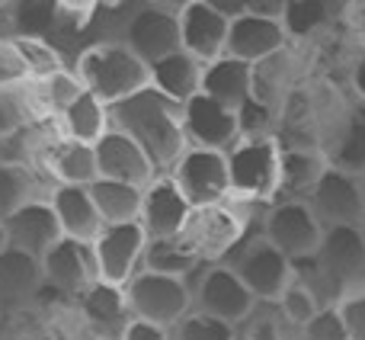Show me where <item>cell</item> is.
<instances>
[{"instance_id": "obj_1", "label": "cell", "mask_w": 365, "mask_h": 340, "mask_svg": "<svg viewBox=\"0 0 365 340\" xmlns=\"http://www.w3.org/2000/svg\"><path fill=\"white\" fill-rule=\"evenodd\" d=\"M109 122L113 129L138 141L158 174H170L180 154L189 148L186 132H182V106L170 103L151 87L109 109Z\"/></svg>"}, {"instance_id": "obj_2", "label": "cell", "mask_w": 365, "mask_h": 340, "mask_svg": "<svg viewBox=\"0 0 365 340\" xmlns=\"http://www.w3.org/2000/svg\"><path fill=\"white\" fill-rule=\"evenodd\" d=\"M74 74L81 77L83 90H90L109 109L119 106L128 96L141 94L145 87H151L148 64L122 39H115V42H96L90 49H83L74 64Z\"/></svg>"}, {"instance_id": "obj_3", "label": "cell", "mask_w": 365, "mask_h": 340, "mask_svg": "<svg viewBox=\"0 0 365 340\" xmlns=\"http://www.w3.org/2000/svg\"><path fill=\"white\" fill-rule=\"evenodd\" d=\"M276 139H240L227 151V180L234 202H276L279 193Z\"/></svg>"}, {"instance_id": "obj_4", "label": "cell", "mask_w": 365, "mask_h": 340, "mask_svg": "<svg viewBox=\"0 0 365 340\" xmlns=\"http://www.w3.org/2000/svg\"><path fill=\"white\" fill-rule=\"evenodd\" d=\"M125 299L135 321L158 324L173 331L192 311V286L177 276H160L151 270H138L125 283Z\"/></svg>"}, {"instance_id": "obj_5", "label": "cell", "mask_w": 365, "mask_h": 340, "mask_svg": "<svg viewBox=\"0 0 365 340\" xmlns=\"http://www.w3.org/2000/svg\"><path fill=\"white\" fill-rule=\"evenodd\" d=\"M225 264L237 273V279L247 286V292L257 302L266 305H276L282 299V292L292 286V279H295V264L289 257H282L263 234H253V238L247 234Z\"/></svg>"}, {"instance_id": "obj_6", "label": "cell", "mask_w": 365, "mask_h": 340, "mask_svg": "<svg viewBox=\"0 0 365 340\" xmlns=\"http://www.w3.org/2000/svg\"><path fill=\"white\" fill-rule=\"evenodd\" d=\"M182 238L189 241L199 260L205 266L225 264L234 251L240 247V241L247 238V219L237 209V202H218V206H202L192 209Z\"/></svg>"}, {"instance_id": "obj_7", "label": "cell", "mask_w": 365, "mask_h": 340, "mask_svg": "<svg viewBox=\"0 0 365 340\" xmlns=\"http://www.w3.org/2000/svg\"><path fill=\"white\" fill-rule=\"evenodd\" d=\"M189 286H192V311L218 318L231 328H240L257 311V299L247 292V286L227 264L202 266Z\"/></svg>"}, {"instance_id": "obj_8", "label": "cell", "mask_w": 365, "mask_h": 340, "mask_svg": "<svg viewBox=\"0 0 365 340\" xmlns=\"http://www.w3.org/2000/svg\"><path fill=\"white\" fill-rule=\"evenodd\" d=\"M180 10L182 4H145L132 10L122 26V42L151 68L160 58L182 49L180 42Z\"/></svg>"}, {"instance_id": "obj_9", "label": "cell", "mask_w": 365, "mask_h": 340, "mask_svg": "<svg viewBox=\"0 0 365 340\" xmlns=\"http://www.w3.org/2000/svg\"><path fill=\"white\" fill-rule=\"evenodd\" d=\"M259 234L292 264H304L321 247L324 225L314 219L308 202H272L263 215Z\"/></svg>"}, {"instance_id": "obj_10", "label": "cell", "mask_w": 365, "mask_h": 340, "mask_svg": "<svg viewBox=\"0 0 365 340\" xmlns=\"http://www.w3.org/2000/svg\"><path fill=\"white\" fill-rule=\"evenodd\" d=\"M173 183L192 209L218 206L231 199V180H227V154L208 151V148H186L170 174Z\"/></svg>"}, {"instance_id": "obj_11", "label": "cell", "mask_w": 365, "mask_h": 340, "mask_svg": "<svg viewBox=\"0 0 365 340\" xmlns=\"http://www.w3.org/2000/svg\"><path fill=\"white\" fill-rule=\"evenodd\" d=\"M314 273L321 279V286L340 289V296L353 286H359L362 270H365V247L359 225H336L324 228V238L317 254L311 257Z\"/></svg>"}, {"instance_id": "obj_12", "label": "cell", "mask_w": 365, "mask_h": 340, "mask_svg": "<svg viewBox=\"0 0 365 340\" xmlns=\"http://www.w3.org/2000/svg\"><path fill=\"white\" fill-rule=\"evenodd\" d=\"M93 260H96V276L106 286H122L141 270L148 247V234L141 231L138 221H125V225H103V231L93 238Z\"/></svg>"}, {"instance_id": "obj_13", "label": "cell", "mask_w": 365, "mask_h": 340, "mask_svg": "<svg viewBox=\"0 0 365 340\" xmlns=\"http://www.w3.org/2000/svg\"><path fill=\"white\" fill-rule=\"evenodd\" d=\"M182 132L189 148H208L221 154H227L240 141L237 113L205 94H195L192 100L182 103Z\"/></svg>"}, {"instance_id": "obj_14", "label": "cell", "mask_w": 365, "mask_h": 340, "mask_svg": "<svg viewBox=\"0 0 365 340\" xmlns=\"http://www.w3.org/2000/svg\"><path fill=\"white\" fill-rule=\"evenodd\" d=\"M314 219L324 228L336 225H359L365 219V193H362V176L343 174L336 167H327L321 183L314 186L308 199Z\"/></svg>"}, {"instance_id": "obj_15", "label": "cell", "mask_w": 365, "mask_h": 340, "mask_svg": "<svg viewBox=\"0 0 365 340\" xmlns=\"http://www.w3.org/2000/svg\"><path fill=\"white\" fill-rule=\"evenodd\" d=\"M227 29L231 16L215 6V0H189L180 10V42L182 51L192 55L195 61L208 64L225 55L227 49Z\"/></svg>"}, {"instance_id": "obj_16", "label": "cell", "mask_w": 365, "mask_h": 340, "mask_svg": "<svg viewBox=\"0 0 365 340\" xmlns=\"http://www.w3.org/2000/svg\"><path fill=\"white\" fill-rule=\"evenodd\" d=\"M42 279L45 286H51L61 296H83L90 286L100 283L96 276V260H93V247L87 241H71L61 238L42 260Z\"/></svg>"}, {"instance_id": "obj_17", "label": "cell", "mask_w": 365, "mask_h": 340, "mask_svg": "<svg viewBox=\"0 0 365 340\" xmlns=\"http://www.w3.org/2000/svg\"><path fill=\"white\" fill-rule=\"evenodd\" d=\"M189 215H192V206H189L186 196L180 193L177 183L167 174L154 176L145 186V193H141L138 225L148 234V241L177 238V234H182V228H186Z\"/></svg>"}, {"instance_id": "obj_18", "label": "cell", "mask_w": 365, "mask_h": 340, "mask_svg": "<svg viewBox=\"0 0 365 340\" xmlns=\"http://www.w3.org/2000/svg\"><path fill=\"white\" fill-rule=\"evenodd\" d=\"M36 161L45 167V174L51 176L55 186H93L100 180L93 145H81L74 139H64L58 129L55 135L42 139Z\"/></svg>"}, {"instance_id": "obj_19", "label": "cell", "mask_w": 365, "mask_h": 340, "mask_svg": "<svg viewBox=\"0 0 365 340\" xmlns=\"http://www.w3.org/2000/svg\"><path fill=\"white\" fill-rule=\"evenodd\" d=\"M289 32H285L282 19H266L257 13L244 10L231 19V29H227V58H237L247 64H259L266 58L279 55V51L289 49Z\"/></svg>"}, {"instance_id": "obj_20", "label": "cell", "mask_w": 365, "mask_h": 340, "mask_svg": "<svg viewBox=\"0 0 365 340\" xmlns=\"http://www.w3.org/2000/svg\"><path fill=\"white\" fill-rule=\"evenodd\" d=\"M74 309L90 340H122L125 328L132 324V309L122 286H90L83 296L74 299Z\"/></svg>"}, {"instance_id": "obj_21", "label": "cell", "mask_w": 365, "mask_h": 340, "mask_svg": "<svg viewBox=\"0 0 365 340\" xmlns=\"http://www.w3.org/2000/svg\"><path fill=\"white\" fill-rule=\"evenodd\" d=\"M4 231H6V247H13V251H19V254H29V257H36V260H42L45 254L64 238L48 199H42V196H36V199H29L26 206H19L16 212L4 221Z\"/></svg>"}, {"instance_id": "obj_22", "label": "cell", "mask_w": 365, "mask_h": 340, "mask_svg": "<svg viewBox=\"0 0 365 340\" xmlns=\"http://www.w3.org/2000/svg\"><path fill=\"white\" fill-rule=\"evenodd\" d=\"M96 151V170L100 180H119V183H132V186L145 189L154 176H160L154 170L151 158L141 151V145L135 139H128L119 129H109L100 141L93 145Z\"/></svg>"}, {"instance_id": "obj_23", "label": "cell", "mask_w": 365, "mask_h": 340, "mask_svg": "<svg viewBox=\"0 0 365 340\" xmlns=\"http://www.w3.org/2000/svg\"><path fill=\"white\" fill-rule=\"evenodd\" d=\"M45 199H48L64 238L93 244V238L103 231V219L96 212L90 186H51V193Z\"/></svg>"}, {"instance_id": "obj_24", "label": "cell", "mask_w": 365, "mask_h": 340, "mask_svg": "<svg viewBox=\"0 0 365 340\" xmlns=\"http://www.w3.org/2000/svg\"><path fill=\"white\" fill-rule=\"evenodd\" d=\"M327 167L321 148H282L276 202H308Z\"/></svg>"}, {"instance_id": "obj_25", "label": "cell", "mask_w": 365, "mask_h": 340, "mask_svg": "<svg viewBox=\"0 0 365 340\" xmlns=\"http://www.w3.org/2000/svg\"><path fill=\"white\" fill-rule=\"evenodd\" d=\"M321 151L330 167L343 174L362 176L365 174V119L346 113L334 122V129L321 135Z\"/></svg>"}, {"instance_id": "obj_26", "label": "cell", "mask_w": 365, "mask_h": 340, "mask_svg": "<svg viewBox=\"0 0 365 340\" xmlns=\"http://www.w3.org/2000/svg\"><path fill=\"white\" fill-rule=\"evenodd\" d=\"M202 68H205V64L195 61L192 55H186V51L180 49L148 68V74H151V90H158L160 96H167L170 103L182 106V103L192 100L202 90Z\"/></svg>"}, {"instance_id": "obj_27", "label": "cell", "mask_w": 365, "mask_h": 340, "mask_svg": "<svg viewBox=\"0 0 365 340\" xmlns=\"http://www.w3.org/2000/svg\"><path fill=\"white\" fill-rule=\"evenodd\" d=\"M42 286V264L36 257L19 254L13 247L0 254V311L26 305Z\"/></svg>"}, {"instance_id": "obj_28", "label": "cell", "mask_w": 365, "mask_h": 340, "mask_svg": "<svg viewBox=\"0 0 365 340\" xmlns=\"http://www.w3.org/2000/svg\"><path fill=\"white\" fill-rule=\"evenodd\" d=\"M250 84H253V64L221 55L202 68V90L199 94H205V96H212V100L225 103V106L237 109L240 103L250 100Z\"/></svg>"}, {"instance_id": "obj_29", "label": "cell", "mask_w": 365, "mask_h": 340, "mask_svg": "<svg viewBox=\"0 0 365 340\" xmlns=\"http://www.w3.org/2000/svg\"><path fill=\"white\" fill-rule=\"evenodd\" d=\"M55 126L64 139H74V141H81V145H96V141L113 129V122H109L106 103L96 100L90 90H81L77 100L58 116Z\"/></svg>"}, {"instance_id": "obj_30", "label": "cell", "mask_w": 365, "mask_h": 340, "mask_svg": "<svg viewBox=\"0 0 365 340\" xmlns=\"http://www.w3.org/2000/svg\"><path fill=\"white\" fill-rule=\"evenodd\" d=\"M295 55L292 45L279 55L266 58V61L253 64V84H250V96L272 109H282L285 100L295 94Z\"/></svg>"}, {"instance_id": "obj_31", "label": "cell", "mask_w": 365, "mask_h": 340, "mask_svg": "<svg viewBox=\"0 0 365 340\" xmlns=\"http://www.w3.org/2000/svg\"><path fill=\"white\" fill-rule=\"evenodd\" d=\"M202 266L205 264L199 260V254L189 247V241L182 238V234L148 241L145 260H141V270L160 273V276H177V279H186V283H192Z\"/></svg>"}, {"instance_id": "obj_32", "label": "cell", "mask_w": 365, "mask_h": 340, "mask_svg": "<svg viewBox=\"0 0 365 340\" xmlns=\"http://www.w3.org/2000/svg\"><path fill=\"white\" fill-rule=\"evenodd\" d=\"M141 186L119 180H96L90 186V196L96 202L103 225H125V221H138L141 215Z\"/></svg>"}, {"instance_id": "obj_33", "label": "cell", "mask_w": 365, "mask_h": 340, "mask_svg": "<svg viewBox=\"0 0 365 340\" xmlns=\"http://www.w3.org/2000/svg\"><path fill=\"white\" fill-rule=\"evenodd\" d=\"M36 122H42V116H38L36 100H32L29 81L4 84L0 87V141L16 139Z\"/></svg>"}, {"instance_id": "obj_34", "label": "cell", "mask_w": 365, "mask_h": 340, "mask_svg": "<svg viewBox=\"0 0 365 340\" xmlns=\"http://www.w3.org/2000/svg\"><path fill=\"white\" fill-rule=\"evenodd\" d=\"M29 87H32V100H36V109H38V116H42V122L45 119L58 122V116L77 100L83 84L74 71L64 68L51 77H42V81H29Z\"/></svg>"}, {"instance_id": "obj_35", "label": "cell", "mask_w": 365, "mask_h": 340, "mask_svg": "<svg viewBox=\"0 0 365 340\" xmlns=\"http://www.w3.org/2000/svg\"><path fill=\"white\" fill-rule=\"evenodd\" d=\"M343 10H346V4H343ZM343 10H334V4H321V0H314V4H308V0H292V4H285L282 26H285V32H289V42H295V39H311V36H317V32L330 29L336 13L343 16Z\"/></svg>"}, {"instance_id": "obj_36", "label": "cell", "mask_w": 365, "mask_h": 340, "mask_svg": "<svg viewBox=\"0 0 365 340\" xmlns=\"http://www.w3.org/2000/svg\"><path fill=\"white\" fill-rule=\"evenodd\" d=\"M36 199V176L19 161L0 158V221H6L19 206Z\"/></svg>"}, {"instance_id": "obj_37", "label": "cell", "mask_w": 365, "mask_h": 340, "mask_svg": "<svg viewBox=\"0 0 365 340\" xmlns=\"http://www.w3.org/2000/svg\"><path fill=\"white\" fill-rule=\"evenodd\" d=\"M10 49H13V55H16L19 68H23L26 81H42V77H51V74H58V71H64L61 55H58L45 39H16Z\"/></svg>"}, {"instance_id": "obj_38", "label": "cell", "mask_w": 365, "mask_h": 340, "mask_svg": "<svg viewBox=\"0 0 365 340\" xmlns=\"http://www.w3.org/2000/svg\"><path fill=\"white\" fill-rule=\"evenodd\" d=\"M276 309H279V318H282L285 324H292L295 331H302L304 324H308L311 318L324 309V302H321V296L304 283V279L295 276L289 289L282 292V299L276 302Z\"/></svg>"}, {"instance_id": "obj_39", "label": "cell", "mask_w": 365, "mask_h": 340, "mask_svg": "<svg viewBox=\"0 0 365 340\" xmlns=\"http://www.w3.org/2000/svg\"><path fill=\"white\" fill-rule=\"evenodd\" d=\"M237 129H240V139H276L279 132V109L266 106L259 100H247L240 103L237 109Z\"/></svg>"}, {"instance_id": "obj_40", "label": "cell", "mask_w": 365, "mask_h": 340, "mask_svg": "<svg viewBox=\"0 0 365 340\" xmlns=\"http://www.w3.org/2000/svg\"><path fill=\"white\" fill-rule=\"evenodd\" d=\"M170 340H237V328L218 321V318L189 311L177 328L170 331Z\"/></svg>"}, {"instance_id": "obj_41", "label": "cell", "mask_w": 365, "mask_h": 340, "mask_svg": "<svg viewBox=\"0 0 365 340\" xmlns=\"http://www.w3.org/2000/svg\"><path fill=\"white\" fill-rule=\"evenodd\" d=\"M349 340H365V286H353L334 302Z\"/></svg>"}, {"instance_id": "obj_42", "label": "cell", "mask_w": 365, "mask_h": 340, "mask_svg": "<svg viewBox=\"0 0 365 340\" xmlns=\"http://www.w3.org/2000/svg\"><path fill=\"white\" fill-rule=\"evenodd\" d=\"M295 340H349L346 328H343L340 315L334 305H324L302 331H295Z\"/></svg>"}, {"instance_id": "obj_43", "label": "cell", "mask_w": 365, "mask_h": 340, "mask_svg": "<svg viewBox=\"0 0 365 340\" xmlns=\"http://www.w3.org/2000/svg\"><path fill=\"white\" fill-rule=\"evenodd\" d=\"M122 340H170V331L158 328V324H148V321H135L125 328V334H122Z\"/></svg>"}, {"instance_id": "obj_44", "label": "cell", "mask_w": 365, "mask_h": 340, "mask_svg": "<svg viewBox=\"0 0 365 340\" xmlns=\"http://www.w3.org/2000/svg\"><path fill=\"white\" fill-rule=\"evenodd\" d=\"M343 23L349 26L359 45L365 49V4H346V13H343Z\"/></svg>"}, {"instance_id": "obj_45", "label": "cell", "mask_w": 365, "mask_h": 340, "mask_svg": "<svg viewBox=\"0 0 365 340\" xmlns=\"http://www.w3.org/2000/svg\"><path fill=\"white\" fill-rule=\"evenodd\" d=\"M349 84H353V94L365 100V49H359V55L349 64Z\"/></svg>"}, {"instance_id": "obj_46", "label": "cell", "mask_w": 365, "mask_h": 340, "mask_svg": "<svg viewBox=\"0 0 365 340\" xmlns=\"http://www.w3.org/2000/svg\"><path fill=\"white\" fill-rule=\"evenodd\" d=\"M6 251V231H4V221H0V254Z\"/></svg>"}, {"instance_id": "obj_47", "label": "cell", "mask_w": 365, "mask_h": 340, "mask_svg": "<svg viewBox=\"0 0 365 340\" xmlns=\"http://www.w3.org/2000/svg\"><path fill=\"white\" fill-rule=\"evenodd\" d=\"M359 234H362V247H365V219L359 221Z\"/></svg>"}, {"instance_id": "obj_48", "label": "cell", "mask_w": 365, "mask_h": 340, "mask_svg": "<svg viewBox=\"0 0 365 340\" xmlns=\"http://www.w3.org/2000/svg\"><path fill=\"white\" fill-rule=\"evenodd\" d=\"M362 193H365V174H362Z\"/></svg>"}, {"instance_id": "obj_49", "label": "cell", "mask_w": 365, "mask_h": 340, "mask_svg": "<svg viewBox=\"0 0 365 340\" xmlns=\"http://www.w3.org/2000/svg\"><path fill=\"white\" fill-rule=\"evenodd\" d=\"M4 49H6V45H0V51H4Z\"/></svg>"}]
</instances>
